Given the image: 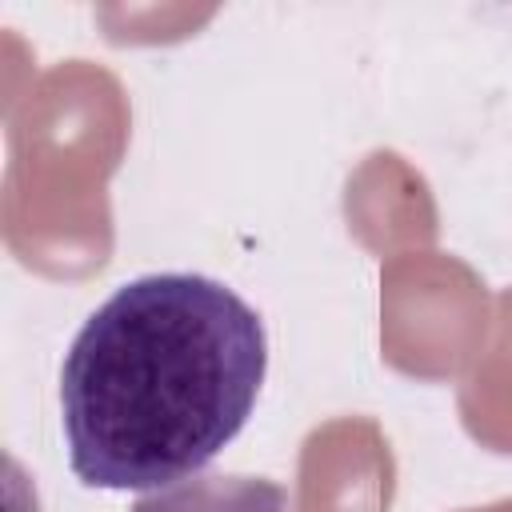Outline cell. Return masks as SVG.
<instances>
[{
  "label": "cell",
  "instance_id": "cell-1",
  "mask_svg": "<svg viewBox=\"0 0 512 512\" xmlns=\"http://www.w3.org/2000/svg\"><path fill=\"white\" fill-rule=\"evenodd\" d=\"M264 324L228 284L148 272L76 332L60 368L68 464L92 488H164L200 472L252 416Z\"/></svg>",
  "mask_w": 512,
  "mask_h": 512
},
{
  "label": "cell",
  "instance_id": "cell-2",
  "mask_svg": "<svg viewBox=\"0 0 512 512\" xmlns=\"http://www.w3.org/2000/svg\"><path fill=\"white\" fill-rule=\"evenodd\" d=\"M288 496L264 476H184L140 496L128 512H284Z\"/></svg>",
  "mask_w": 512,
  "mask_h": 512
}]
</instances>
